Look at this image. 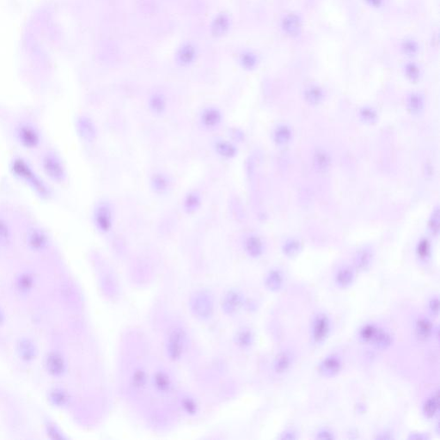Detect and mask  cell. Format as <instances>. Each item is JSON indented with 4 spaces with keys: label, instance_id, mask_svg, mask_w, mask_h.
<instances>
[{
    "label": "cell",
    "instance_id": "34",
    "mask_svg": "<svg viewBox=\"0 0 440 440\" xmlns=\"http://www.w3.org/2000/svg\"><path fill=\"white\" fill-rule=\"evenodd\" d=\"M439 393L436 392L434 396L430 397L427 400L425 405H424L423 410L424 413L426 414V416L428 418H433V417L437 413L439 410Z\"/></svg>",
    "mask_w": 440,
    "mask_h": 440
},
{
    "label": "cell",
    "instance_id": "18",
    "mask_svg": "<svg viewBox=\"0 0 440 440\" xmlns=\"http://www.w3.org/2000/svg\"><path fill=\"white\" fill-rule=\"evenodd\" d=\"M342 368L341 359L336 356H329L320 365V372L324 377L335 376Z\"/></svg>",
    "mask_w": 440,
    "mask_h": 440
},
{
    "label": "cell",
    "instance_id": "47",
    "mask_svg": "<svg viewBox=\"0 0 440 440\" xmlns=\"http://www.w3.org/2000/svg\"><path fill=\"white\" fill-rule=\"evenodd\" d=\"M184 408L188 413H193L196 411V404L194 403L193 400L187 399L184 402Z\"/></svg>",
    "mask_w": 440,
    "mask_h": 440
},
{
    "label": "cell",
    "instance_id": "17",
    "mask_svg": "<svg viewBox=\"0 0 440 440\" xmlns=\"http://www.w3.org/2000/svg\"><path fill=\"white\" fill-rule=\"evenodd\" d=\"M373 260V253L368 247L360 249L354 258V264L359 271H366L372 265Z\"/></svg>",
    "mask_w": 440,
    "mask_h": 440
},
{
    "label": "cell",
    "instance_id": "48",
    "mask_svg": "<svg viewBox=\"0 0 440 440\" xmlns=\"http://www.w3.org/2000/svg\"><path fill=\"white\" fill-rule=\"evenodd\" d=\"M439 299L437 298H434L429 303V309L432 314L434 315H438L439 314Z\"/></svg>",
    "mask_w": 440,
    "mask_h": 440
},
{
    "label": "cell",
    "instance_id": "11",
    "mask_svg": "<svg viewBox=\"0 0 440 440\" xmlns=\"http://www.w3.org/2000/svg\"><path fill=\"white\" fill-rule=\"evenodd\" d=\"M244 246L246 253L252 258H259L264 252L263 241L254 234H251L245 237Z\"/></svg>",
    "mask_w": 440,
    "mask_h": 440
},
{
    "label": "cell",
    "instance_id": "28",
    "mask_svg": "<svg viewBox=\"0 0 440 440\" xmlns=\"http://www.w3.org/2000/svg\"><path fill=\"white\" fill-rule=\"evenodd\" d=\"M283 30L290 35H297L300 31V20L295 15H288L282 23Z\"/></svg>",
    "mask_w": 440,
    "mask_h": 440
},
{
    "label": "cell",
    "instance_id": "46",
    "mask_svg": "<svg viewBox=\"0 0 440 440\" xmlns=\"http://www.w3.org/2000/svg\"><path fill=\"white\" fill-rule=\"evenodd\" d=\"M403 48H404L405 53L409 55H414L417 50L416 45H415L414 42H412V41H408V42H406V43L404 44Z\"/></svg>",
    "mask_w": 440,
    "mask_h": 440
},
{
    "label": "cell",
    "instance_id": "41",
    "mask_svg": "<svg viewBox=\"0 0 440 440\" xmlns=\"http://www.w3.org/2000/svg\"><path fill=\"white\" fill-rule=\"evenodd\" d=\"M377 331V328L374 325H366L360 330V338L362 339L363 342H372L374 336L376 335Z\"/></svg>",
    "mask_w": 440,
    "mask_h": 440
},
{
    "label": "cell",
    "instance_id": "10",
    "mask_svg": "<svg viewBox=\"0 0 440 440\" xmlns=\"http://www.w3.org/2000/svg\"><path fill=\"white\" fill-rule=\"evenodd\" d=\"M46 367L48 373L54 377H61L65 371V362L61 354L54 352L48 354L46 359Z\"/></svg>",
    "mask_w": 440,
    "mask_h": 440
},
{
    "label": "cell",
    "instance_id": "25",
    "mask_svg": "<svg viewBox=\"0 0 440 440\" xmlns=\"http://www.w3.org/2000/svg\"><path fill=\"white\" fill-rule=\"evenodd\" d=\"M229 19L225 15L218 16L212 24V33L214 36L220 37L226 33L229 29Z\"/></svg>",
    "mask_w": 440,
    "mask_h": 440
},
{
    "label": "cell",
    "instance_id": "23",
    "mask_svg": "<svg viewBox=\"0 0 440 440\" xmlns=\"http://www.w3.org/2000/svg\"><path fill=\"white\" fill-rule=\"evenodd\" d=\"M283 274L279 269H274L268 273L266 278V285L271 291H280L283 285Z\"/></svg>",
    "mask_w": 440,
    "mask_h": 440
},
{
    "label": "cell",
    "instance_id": "45",
    "mask_svg": "<svg viewBox=\"0 0 440 440\" xmlns=\"http://www.w3.org/2000/svg\"><path fill=\"white\" fill-rule=\"evenodd\" d=\"M406 73L408 78L412 81H416L420 76V71L415 64H410L406 67Z\"/></svg>",
    "mask_w": 440,
    "mask_h": 440
},
{
    "label": "cell",
    "instance_id": "24",
    "mask_svg": "<svg viewBox=\"0 0 440 440\" xmlns=\"http://www.w3.org/2000/svg\"><path fill=\"white\" fill-rule=\"evenodd\" d=\"M292 364V357L287 352H281L276 357L274 363V369L277 373H284L290 369Z\"/></svg>",
    "mask_w": 440,
    "mask_h": 440
},
{
    "label": "cell",
    "instance_id": "4",
    "mask_svg": "<svg viewBox=\"0 0 440 440\" xmlns=\"http://www.w3.org/2000/svg\"><path fill=\"white\" fill-rule=\"evenodd\" d=\"M24 240L28 248L34 252L47 251L51 244V238L48 232L39 225H31L24 234Z\"/></svg>",
    "mask_w": 440,
    "mask_h": 440
},
{
    "label": "cell",
    "instance_id": "8",
    "mask_svg": "<svg viewBox=\"0 0 440 440\" xmlns=\"http://www.w3.org/2000/svg\"><path fill=\"white\" fill-rule=\"evenodd\" d=\"M330 331V323L327 315L319 314L315 316L312 326V335L316 343L324 342Z\"/></svg>",
    "mask_w": 440,
    "mask_h": 440
},
{
    "label": "cell",
    "instance_id": "21",
    "mask_svg": "<svg viewBox=\"0 0 440 440\" xmlns=\"http://www.w3.org/2000/svg\"><path fill=\"white\" fill-rule=\"evenodd\" d=\"M13 242V231L6 218L0 215V246L8 247Z\"/></svg>",
    "mask_w": 440,
    "mask_h": 440
},
{
    "label": "cell",
    "instance_id": "9",
    "mask_svg": "<svg viewBox=\"0 0 440 440\" xmlns=\"http://www.w3.org/2000/svg\"><path fill=\"white\" fill-rule=\"evenodd\" d=\"M185 343V335L181 329L173 330L168 342V352L173 359H179Z\"/></svg>",
    "mask_w": 440,
    "mask_h": 440
},
{
    "label": "cell",
    "instance_id": "44",
    "mask_svg": "<svg viewBox=\"0 0 440 440\" xmlns=\"http://www.w3.org/2000/svg\"><path fill=\"white\" fill-rule=\"evenodd\" d=\"M146 382V373L143 371H137L132 376V384L135 388H142Z\"/></svg>",
    "mask_w": 440,
    "mask_h": 440
},
{
    "label": "cell",
    "instance_id": "12",
    "mask_svg": "<svg viewBox=\"0 0 440 440\" xmlns=\"http://www.w3.org/2000/svg\"><path fill=\"white\" fill-rule=\"evenodd\" d=\"M196 58V50L191 43H185L176 53V61L181 66H189Z\"/></svg>",
    "mask_w": 440,
    "mask_h": 440
},
{
    "label": "cell",
    "instance_id": "40",
    "mask_svg": "<svg viewBox=\"0 0 440 440\" xmlns=\"http://www.w3.org/2000/svg\"><path fill=\"white\" fill-rule=\"evenodd\" d=\"M359 116H360L361 120L366 122V123L372 124V123H374V122H377V113L376 110L373 109V108L365 107V108L360 109V111H359Z\"/></svg>",
    "mask_w": 440,
    "mask_h": 440
},
{
    "label": "cell",
    "instance_id": "20",
    "mask_svg": "<svg viewBox=\"0 0 440 440\" xmlns=\"http://www.w3.org/2000/svg\"><path fill=\"white\" fill-rule=\"evenodd\" d=\"M201 206V196L195 191H191L187 193L183 200V207L187 214H192L196 213Z\"/></svg>",
    "mask_w": 440,
    "mask_h": 440
},
{
    "label": "cell",
    "instance_id": "3",
    "mask_svg": "<svg viewBox=\"0 0 440 440\" xmlns=\"http://www.w3.org/2000/svg\"><path fill=\"white\" fill-rule=\"evenodd\" d=\"M14 137L24 149L34 151L41 146L42 135L37 126L31 121H21L14 127Z\"/></svg>",
    "mask_w": 440,
    "mask_h": 440
},
{
    "label": "cell",
    "instance_id": "32",
    "mask_svg": "<svg viewBox=\"0 0 440 440\" xmlns=\"http://www.w3.org/2000/svg\"><path fill=\"white\" fill-rule=\"evenodd\" d=\"M424 108V100L421 95L413 93L408 99V109L411 114L418 115Z\"/></svg>",
    "mask_w": 440,
    "mask_h": 440
},
{
    "label": "cell",
    "instance_id": "14",
    "mask_svg": "<svg viewBox=\"0 0 440 440\" xmlns=\"http://www.w3.org/2000/svg\"><path fill=\"white\" fill-rule=\"evenodd\" d=\"M312 161L314 168L318 172H326L329 170L331 166V157L329 156V153L322 148L315 150V152L313 153Z\"/></svg>",
    "mask_w": 440,
    "mask_h": 440
},
{
    "label": "cell",
    "instance_id": "15",
    "mask_svg": "<svg viewBox=\"0 0 440 440\" xmlns=\"http://www.w3.org/2000/svg\"><path fill=\"white\" fill-rule=\"evenodd\" d=\"M151 187L154 193L157 194H164L170 189V179L166 174L157 172L153 174L151 178Z\"/></svg>",
    "mask_w": 440,
    "mask_h": 440
},
{
    "label": "cell",
    "instance_id": "43",
    "mask_svg": "<svg viewBox=\"0 0 440 440\" xmlns=\"http://www.w3.org/2000/svg\"><path fill=\"white\" fill-rule=\"evenodd\" d=\"M50 400L55 406L62 407L67 402V396L62 390H55L52 392Z\"/></svg>",
    "mask_w": 440,
    "mask_h": 440
},
{
    "label": "cell",
    "instance_id": "16",
    "mask_svg": "<svg viewBox=\"0 0 440 440\" xmlns=\"http://www.w3.org/2000/svg\"><path fill=\"white\" fill-rule=\"evenodd\" d=\"M17 352H18V355L21 359L24 361L30 362L35 359L36 353H37V349H36L34 342L30 339H22L20 342L18 343Z\"/></svg>",
    "mask_w": 440,
    "mask_h": 440
},
{
    "label": "cell",
    "instance_id": "51",
    "mask_svg": "<svg viewBox=\"0 0 440 440\" xmlns=\"http://www.w3.org/2000/svg\"><path fill=\"white\" fill-rule=\"evenodd\" d=\"M3 322V314L2 311L0 310V325Z\"/></svg>",
    "mask_w": 440,
    "mask_h": 440
},
{
    "label": "cell",
    "instance_id": "22",
    "mask_svg": "<svg viewBox=\"0 0 440 440\" xmlns=\"http://www.w3.org/2000/svg\"><path fill=\"white\" fill-rule=\"evenodd\" d=\"M292 139V131L287 125H280L275 129L273 139L278 146H285Z\"/></svg>",
    "mask_w": 440,
    "mask_h": 440
},
{
    "label": "cell",
    "instance_id": "13",
    "mask_svg": "<svg viewBox=\"0 0 440 440\" xmlns=\"http://www.w3.org/2000/svg\"><path fill=\"white\" fill-rule=\"evenodd\" d=\"M214 150L218 156L223 159H232L237 156L238 150L234 143L227 140H216L214 143Z\"/></svg>",
    "mask_w": 440,
    "mask_h": 440
},
{
    "label": "cell",
    "instance_id": "7",
    "mask_svg": "<svg viewBox=\"0 0 440 440\" xmlns=\"http://www.w3.org/2000/svg\"><path fill=\"white\" fill-rule=\"evenodd\" d=\"M223 121V114L217 107L209 106L201 111L200 122L205 128L215 129Z\"/></svg>",
    "mask_w": 440,
    "mask_h": 440
},
{
    "label": "cell",
    "instance_id": "30",
    "mask_svg": "<svg viewBox=\"0 0 440 440\" xmlns=\"http://www.w3.org/2000/svg\"><path fill=\"white\" fill-rule=\"evenodd\" d=\"M372 342L377 348H388L392 344V336L383 329H377L376 335Z\"/></svg>",
    "mask_w": 440,
    "mask_h": 440
},
{
    "label": "cell",
    "instance_id": "37",
    "mask_svg": "<svg viewBox=\"0 0 440 440\" xmlns=\"http://www.w3.org/2000/svg\"><path fill=\"white\" fill-rule=\"evenodd\" d=\"M154 383L157 389L159 391H167L171 385V381L169 379V376L164 373H158L155 376Z\"/></svg>",
    "mask_w": 440,
    "mask_h": 440
},
{
    "label": "cell",
    "instance_id": "33",
    "mask_svg": "<svg viewBox=\"0 0 440 440\" xmlns=\"http://www.w3.org/2000/svg\"><path fill=\"white\" fill-rule=\"evenodd\" d=\"M301 249L302 244L300 241L296 238L288 239L282 248L284 254L288 257H294L300 252Z\"/></svg>",
    "mask_w": 440,
    "mask_h": 440
},
{
    "label": "cell",
    "instance_id": "26",
    "mask_svg": "<svg viewBox=\"0 0 440 440\" xmlns=\"http://www.w3.org/2000/svg\"><path fill=\"white\" fill-rule=\"evenodd\" d=\"M433 324L427 318H420L417 321L415 333L420 340H427L433 334Z\"/></svg>",
    "mask_w": 440,
    "mask_h": 440
},
{
    "label": "cell",
    "instance_id": "19",
    "mask_svg": "<svg viewBox=\"0 0 440 440\" xmlns=\"http://www.w3.org/2000/svg\"><path fill=\"white\" fill-rule=\"evenodd\" d=\"M167 99L165 95L157 92L150 96L148 100V108L150 111L156 115H162L167 109Z\"/></svg>",
    "mask_w": 440,
    "mask_h": 440
},
{
    "label": "cell",
    "instance_id": "5",
    "mask_svg": "<svg viewBox=\"0 0 440 440\" xmlns=\"http://www.w3.org/2000/svg\"><path fill=\"white\" fill-rule=\"evenodd\" d=\"M93 223L101 233H108L114 223V212L111 205L107 201H101L93 210Z\"/></svg>",
    "mask_w": 440,
    "mask_h": 440
},
{
    "label": "cell",
    "instance_id": "38",
    "mask_svg": "<svg viewBox=\"0 0 440 440\" xmlns=\"http://www.w3.org/2000/svg\"><path fill=\"white\" fill-rule=\"evenodd\" d=\"M416 251L417 254L420 259L426 260L429 257L431 254V244L429 240L426 238L421 239L417 245Z\"/></svg>",
    "mask_w": 440,
    "mask_h": 440
},
{
    "label": "cell",
    "instance_id": "31",
    "mask_svg": "<svg viewBox=\"0 0 440 440\" xmlns=\"http://www.w3.org/2000/svg\"><path fill=\"white\" fill-rule=\"evenodd\" d=\"M34 278L31 273H24L20 275L17 281V290L22 294L28 293L34 286Z\"/></svg>",
    "mask_w": 440,
    "mask_h": 440
},
{
    "label": "cell",
    "instance_id": "35",
    "mask_svg": "<svg viewBox=\"0 0 440 440\" xmlns=\"http://www.w3.org/2000/svg\"><path fill=\"white\" fill-rule=\"evenodd\" d=\"M242 298L237 292H230L224 301V308L229 312H234L240 307Z\"/></svg>",
    "mask_w": 440,
    "mask_h": 440
},
{
    "label": "cell",
    "instance_id": "29",
    "mask_svg": "<svg viewBox=\"0 0 440 440\" xmlns=\"http://www.w3.org/2000/svg\"><path fill=\"white\" fill-rule=\"evenodd\" d=\"M354 279V274L351 268L348 267L341 268L339 269L335 280L336 283L341 286V287H347L350 284H352V281Z\"/></svg>",
    "mask_w": 440,
    "mask_h": 440
},
{
    "label": "cell",
    "instance_id": "50",
    "mask_svg": "<svg viewBox=\"0 0 440 440\" xmlns=\"http://www.w3.org/2000/svg\"><path fill=\"white\" fill-rule=\"evenodd\" d=\"M368 3L374 7L380 6V4L382 3V0H366Z\"/></svg>",
    "mask_w": 440,
    "mask_h": 440
},
{
    "label": "cell",
    "instance_id": "36",
    "mask_svg": "<svg viewBox=\"0 0 440 440\" xmlns=\"http://www.w3.org/2000/svg\"><path fill=\"white\" fill-rule=\"evenodd\" d=\"M440 208L439 207L434 208L433 213L431 214L430 219L428 220V229L430 230L431 234L434 236H437L440 232Z\"/></svg>",
    "mask_w": 440,
    "mask_h": 440
},
{
    "label": "cell",
    "instance_id": "1",
    "mask_svg": "<svg viewBox=\"0 0 440 440\" xmlns=\"http://www.w3.org/2000/svg\"><path fill=\"white\" fill-rule=\"evenodd\" d=\"M10 169L16 178L30 187L41 199L49 200L51 198L53 193L50 187L25 158L18 156L13 157L10 162Z\"/></svg>",
    "mask_w": 440,
    "mask_h": 440
},
{
    "label": "cell",
    "instance_id": "2",
    "mask_svg": "<svg viewBox=\"0 0 440 440\" xmlns=\"http://www.w3.org/2000/svg\"><path fill=\"white\" fill-rule=\"evenodd\" d=\"M41 166L45 176L53 183L62 184L67 179V169L61 155L48 150L41 156Z\"/></svg>",
    "mask_w": 440,
    "mask_h": 440
},
{
    "label": "cell",
    "instance_id": "39",
    "mask_svg": "<svg viewBox=\"0 0 440 440\" xmlns=\"http://www.w3.org/2000/svg\"><path fill=\"white\" fill-rule=\"evenodd\" d=\"M253 335L249 329H243L237 335V342L242 347H248L253 342Z\"/></svg>",
    "mask_w": 440,
    "mask_h": 440
},
{
    "label": "cell",
    "instance_id": "27",
    "mask_svg": "<svg viewBox=\"0 0 440 440\" xmlns=\"http://www.w3.org/2000/svg\"><path fill=\"white\" fill-rule=\"evenodd\" d=\"M305 99L310 105H318L323 100V92L317 86H310L304 93Z\"/></svg>",
    "mask_w": 440,
    "mask_h": 440
},
{
    "label": "cell",
    "instance_id": "49",
    "mask_svg": "<svg viewBox=\"0 0 440 440\" xmlns=\"http://www.w3.org/2000/svg\"><path fill=\"white\" fill-rule=\"evenodd\" d=\"M317 438L320 440H332V439H334V436L329 431L323 430L321 433H319Z\"/></svg>",
    "mask_w": 440,
    "mask_h": 440
},
{
    "label": "cell",
    "instance_id": "42",
    "mask_svg": "<svg viewBox=\"0 0 440 440\" xmlns=\"http://www.w3.org/2000/svg\"><path fill=\"white\" fill-rule=\"evenodd\" d=\"M240 63L243 67L247 70H252L256 64V59L251 53H245L240 58Z\"/></svg>",
    "mask_w": 440,
    "mask_h": 440
},
{
    "label": "cell",
    "instance_id": "6",
    "mask_svg": "<svg viewBox=\"0 0 440 440\" xmlns=\"http://www.w3.org/2000/svg\"><path fill=\"white\" fill-rule=\"evenodd\" d=\"M75 128L78 137L85 143H92L97 137V128L95 122L87 115H79L76 119Z\"/></svg>",
    "mask_w": 440,
    "mask_h": 440
}]
</instances>
